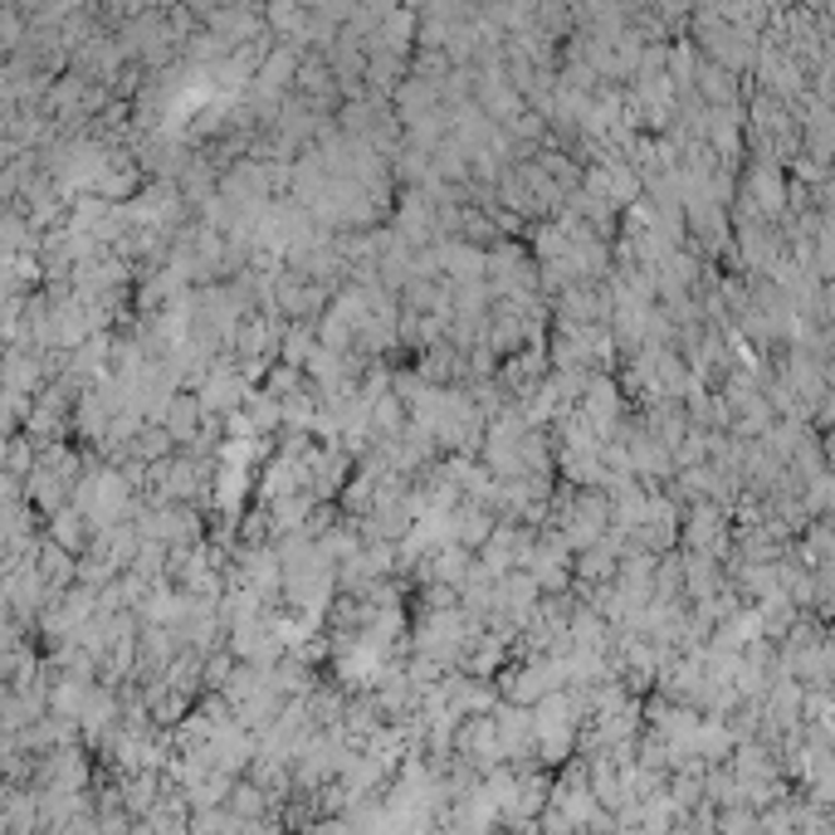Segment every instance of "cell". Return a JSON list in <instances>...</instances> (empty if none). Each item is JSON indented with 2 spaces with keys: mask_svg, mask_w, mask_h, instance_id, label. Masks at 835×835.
<instances>
[{
  "mask_svg": "<svg viewBox=\"0 0 835 835\" xmlns=\"http://www.w3.org/2000/svg\"><path fill=\"white\" fill-rule=\"evenodd\" d=\"M196 431V401H172L166 405V435H176V440H186V435Z\"/></svg>",
  "mask_w": 835,
  "mask_h": 835,
  "instance_id": "1",
  "label": "cell"
}]
</instances>
